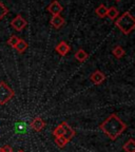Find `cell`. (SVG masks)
<instances>
[{"label": "cell", "instance_id": "2", "mask_svg": "<svg viewBox=\"0 0 135 152\" xmlns=\"http://www.w3.org/2000/svg\"><path fill=\"white\" fill-rule=\"evenodd\" d=\"M115 26L123 32L125 35H129L135 28V19L130 12H125L120 17L115 20Z\"/></svg>", "mask_w": 135, "mask_h": 152}, {"label": "cell", "instance_id": "1", "mask_svg": "<svg viewBox=\"0 0 135 152\" xmlns=\"http://www.w3.org/2000/svg\"><path fill=\"white\" fill-rule=\"evenodd\" d=\"M99 129L111 140H115L125 132V130L127 129V125L117 116L116 114L113 113L100 124Z\"/></svg>", "mask_w": 135, "mask_h": 152}, {"label": "cell", "instance_id": "5", "mask_svg": "<svg viewBox=\"0 0 135 152\" xmlns=\"http://www.w3.org/2000/svg\"><path fill=\"white\" fill-rule=\"evenodd\" d=\"M47 10V12L51 13L53 16H55V15L61 14V12L63 11V7H62L57 0H54V1H52V2L49 4Z\"/></svg>", "mask_w": 135, "mask_h": 152}, {"label": "cell", "instance_id": "4", "mask_svg": "<svg viewBox=\"0 0 135 152\" xmlns=\"http://www.w3.org/2000/svg\"><path fill=\"white\" fill-rule=\"evenodd\" d=\"M11 26H12V28H14L15 31L21 32L22 30L28 26V22H26V20L21 16V15L18 14L16 17H14V18L12 19Z\"/></svg>", "mask_w": 135, "mask_h": 152}, {"label": "cell", "instance_id": "20", "mask_svg": "<svg viewBox=\"0 0 135 152\" xmlns=\"http://www.w3.org/2000/svg\"><path fill=\"white\" fill-rule=\"evenodd\" d=\"M55 144L59 148H63L66 146L68 142L63 138V136H60V137H55Z\"/></svg>", "mask_w": 135, "mask_h": 152}, {"label": "cell", "instance_id": "17", "mask_svg": "<svg viewBox=\"0 0 135 152\" xmlns=\"http://www.w3.org/2000/svg\"><path fill=\"white\" fill-rule=\"evenodd\" d=\"M64 134V128L62 126V124H60L59 126H57L56 128L53 130V135L55 137H60V136H63Z\"/></svg>", "mask_w": 135, "mask_h": 152}, {"label": "cell", "instance_id": "24", "mask_svg": "<svg viewBox=\"0 0 135 152\" xmlns=\"http://www.w3.org/2000/svg\"><path fill=\"white\" fill-rule=\"evenodd\" d=\"M18 152H26V151H23V150H19Z\"/></svg>", "mask_w": 135, "mask_h": 152}, {"label": "cell", "instance_id": "13", "mask_svg": "<svg viewBox=\"0 0 135 152\" xmlns=\"http://www.w3.org/2000/svg\"><path fill=\"white\" fill-rule=\"evenodd\" d=\"M119 15L118 10L116 9L115 7H108V11H107V16L108 18H110L111 20H116L117 17Z\"/></svg>", "mask_w": 135, "mask_h": 152}, {"label": "cell", "instance_id": "7", "mask_svg": "<svg viewBox=\"0 0 135 152\" xmlns=\"http://www.w3.org/2000/svg\"><path fill=\"white\" fill-rule=\"evenodd\" d=\"M30 127H31L33 130H35L36 132H40V131H42L43 129H45V121H43L41 117L37 116L31 121V125H30Z\"/></svg>", "mask_w": 135, "mask_h": 152}, {"label": "cell", "instance_id": "14", "mask_svg": "<svg viewBox=\"0 0 135 152\" xmlns=\"http://www.w3.org/2000/svg\"><path fill=\"white\" fill-rule=\"evenodd\" d=\"M123 149L126 152H135V140L133 138H130L128 142L123 144Z\"/></svg>", "mask_w": 135, "mask_h": 152}, {"label": "cell", "instance_id": "18", "mask_svg": "<svg viewBox=\"0 0 135 152\" xmlns=\"http://www.w3.org/2000/svg\"><path fill=\"white\" fill-rule=\"evenodd\" d=\"M7 14H9V9L0 1V21H1Z\"/></svg>", "mask_w": 135, "mask_h": 152}, {"label": "cell", "instance_id": "19", "mask_svg": "<svg viewBox=\"0 0 135 152\" xmlns=\"http://www.w3.org/2000/svg\"><path fill=\"white\" fill-rule=\"evenodd\" d=\"M19 39H20V38H19L18 36L13 35V36H11V37L9 38V40H7V43L9 45V47H12L13 49H14V48L16 47V45H17V42H18Z\"/></svg>", "mask_w": 135, "mask_h": 152}, {"label": "cell", "instance_id": "25", "mask_svg": "<svg viewBox=\"0 0 135 152\" xmlns=\"http://www.w3.org/2000/svg\"><path fill=\"white\" fill-rule=\"evenodd\" d=\"M0 152H3V151H2V150H1V149H0Z\"/></svg>", "mask_w": 135, "mask_h": 152}, {"label": "cell", "instance_id": "16", "mask_svg": "<svg viewBox=\"0 0 135 152\" xmlns=\"http://www.w3.org/2000/svg\"><path fill=\"white\" fill-rule=\"evenodd\" d=\"M112 54L116 57V58H118L119 59V58H121V57L125 56L126 52H125V50H123V47H120V45H116V47L113 48V50H112Z\"/></svg>", "mask_w": 135, "mask_h": 152}, {"label": "cell", "instance_id": "23", "mask_svg": "<svg viewBox=\"0 0 135 152\" xmlns=\"http://www.w3.org/2000/svg\"><path fill=\"white\" fill-rule=\"evenodd\" d=\"M115 1H116V2H120L121 0H115Z\"/></svg>", "mask_w": 135, "mask_h": 152}, {"label": "cell", "instance_id": "9", "mask_svg": "<svg viewBox=\"0 0 135 152\" xmlns=\"http://www.w3.org/2000/svg\"><path fill=\"white\" fill-rule=\"evenodd\" d=\"M61 124H62V126H63V128H64L63 138L66 140V142H69L70 140H71L72 138L75 136L76 132H75V130H74V129L70 126V125H68V123H66V121H62Z\"/></svg>", "mask_w": 135, "mask_h": 152}, {"label": "cell", "instance_id": "3", "mask_svg": "<svg viewBox=\"0 0 135 152\" xmlns=\"http://www.w3.org/2000/svg\"><path fill=\"white\" fill-rule=\"evenodd\" d=\"M15 96V92L4 81H0V104H7Z\"/></svg>", "mask_w": 135, "mask_h": 152}, {"label": "cell", "instance_id": "12", "mask_svg": "<svg viewBox=\"0 0 135 152\" xmlns=\"http://www.w3.org/2000/svg\"><path fill=\"white\" fill-rule=\"evenodd\" d=\"M75 59L77 60V61L79 62H83L85 61V60L88 59V57H89V54L87 52H85V50H82V49H79L78 51H76L75 53Z\"/></svg>", "mask_w": 135, "mask_h": 152}, {"label": "cell", "instance_id": "6", "mask_svg": "<svg viewBox=\"0 0 135 152\" xmlns=\"http://www.w3.org/2000/svg\"><path fill=\"white\" fill-rule=\"evenodd\" d=\"M90 79L94 85L98 86L106 80V75H104L101 71H99V70H96V71H94L92 74H91Z\"/></svg>", "mask_w": 135, "mask_h": 152}, {"label": "cell", "instance_id": "11", "mask_svg": "<svg viewBox=\"0 0 135 152\" xmlns=\"http://www.w3.org/2000/svg\"><path fill=\"white\" fill-rule=\"evenodd\" d=\"M28 45L26 40H23V39H19L18 42H17V45H16V47H15L14 49L18 53L22 54V53H24L26 50H28Z\"/></svg>", "mask_w": 135, "mask_h": 152}, {"label": "cell", "instance_id": "21", "mask_svg": "<svg viewBox=\"0 0 135 152\" xmlns=\"http://www.w3.org/2000/svg\"><path fill=\"white\" fill-rule=\"evenodd\" d=\"M17 132H24L26 131V123H17L15 126Z\"/></svg>", "mask_w": 135, "mask_h": 152}, {"label": "cell", "instance_id": "15", "mask_svg": "<svg viewBox=\"0 0 135 152\" xmlns=\"http://www.w3.org/2000/svg\"><path fill=\"white\" fill-rule=\"evenodd\" d=\"M107 11H108V7L106 5L100 4L95 9V14L97 15L98 17H100V18H104V17L107 16Z\"/></svg>", "mask_w": 135, "mask_h": 152}, {"label": "cell", "instance_id": "22", "mask_svg": "<svg viewBox=\"0 0 135 152\" xmlns=\"http://www.w3.org/2000/svg\"><path fill=\"white\" fill-rule=\"evenodd\" d=\"M0 149L2 150L3 152H13V149H12V147L9 145H5V146H3V147H1Z\"/></svg>", "mask_w": 135, "mask_h": 152}, {"label": "cell", "instance_id": "10", "mask_svg": "<svg viewBox=\"0 0 135 152\" xmlns=\"http://www.w3.org/2000/svg\"><path fill=\"white\" fill-rule=\"evenodd\" d=\"M51 26H53V28H60L64 23H66V20H64L63 17H61L60 15H55L51 18V21H50Z\"/></svg>", "mask_w": 135, "mask_h": 152}, {"label": "cell", "instance_id": "8", "mask_svg": "<svg viewBox=\"0 0 135 152\" xmlns=\"http://www.w3.org/2000/svg\"><path fill=\"white\" fill-rule=\"evenodd\" d=\"M55 50H56V52L58 53L60 56L64 57L70 53V51H71V47H70L66 41H60V42L56 45Z\"/></svg>", "mask_w": 135, "mask_h": 152}]
</instances>
